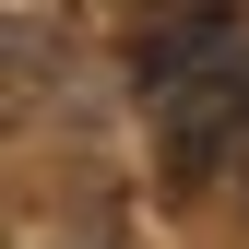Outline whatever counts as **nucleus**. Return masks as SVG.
<instances>
[{
    "label": "nucleus",
    "instance_id": "f03ea898",
    "mask_svg": "<svg viewBox=\"0 0 249 249\" xmlns=\"http://www.w3.org/2000/svg\"><path fill=\"white\" fill-rule=\"evenodd\" d=\"M226 190H237V213H249V142H237V154H226Z\"/></svg>",
    "mask_w": 249,
    "mask_h": 249
},
{
    "label": "nucleus",
    "instance_id": "f257e3e1",
    "mask_svg": "<svg viewBox=\"0 0 249 249\" xmlns=\"http://www.w3.org/2000/svg\"><path fill=\"white\" fill-rule=\"evenodd\" d=\"M154 142H166V178H226V154L249 142V36L226 48V59H202L190 83H166L154 95Z\"/></svg>",
    "mask_w": 249,
    "mask_h": 249
}]
</instances>
